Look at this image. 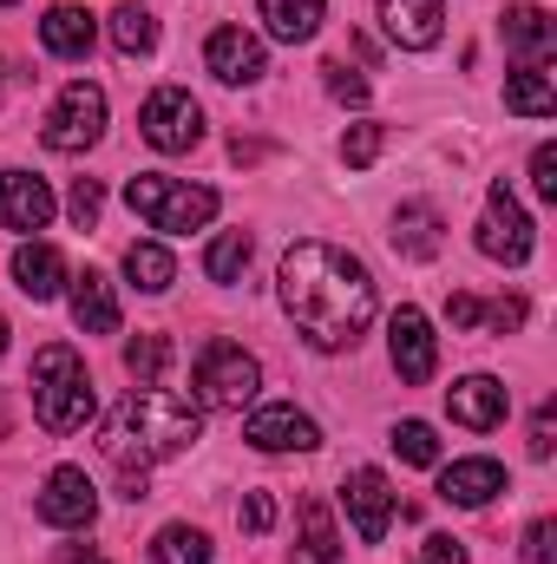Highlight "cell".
Listing matches in <instances>:
<instances>
[{"label": "cell", "mask_w": 557, "mask_h": 564, "mask_svg": "<svg viewBox=\"0 0 557 564\" xmlns=\"http://www.w3.org/2000/svg\"><path fill=\"white\" fill-rule=\"evenodd\" d=\"M282 308H288V322L308 335V348H321V355H335V348H354L361 341V328L374 322V276H368V263L361 257H348V250H335V243H295L288 257H282Z\"/></svg>", "instance_id": "6da1fadb"}, {"label": "cell", "mask_w": 557, "mask_h": 564, "mask_svg": "<svg viewBox=\"0 0 557 564\" xmlns=\"http://www.w3.org/2000/svg\"><path fill=\"white\" fill-rule=\"evenodd\" d=\"M190 440H197V408L177 401V394H164V388L125 394V401L106 414V426H99V453H106L119 473H144V466H157V459H177Z\"/></svg>", "instance_id": "7a4b0ae2"}, {"label": "cell", "mask_w": 557, "mask_h": 564, "mask_svg": "<svg viewBox=\"0 0 557 564\" xmlns=\"http://www.w3.org/2000/svg\"><path fill=\"white\" fill-rule=\"evenodd\" d=\"M33 414H40L46 433H79L92 421V381H86V361L66 341H46L33 355Z\"/></svg>", "instance_id": "3957f363"}, {"label": "cell", "mask_w": 557, "mask_h": 564, "mask_svg": "<svg viewBox=\"0 0 557 564\" xmlns=\"http://www.w3.org/2000/svg\"><path fill=\"white\" fill-rule=\"evenodd\" d=\"M125 204L139 210L151 230L164 237H184V230H204L217 217V191L210 184H184V177H157V171H139L125 184Z\"/></svg>", "instance_id": "277c9868"}, {"label": "cell", "mask_w": 557, "mask_h": 564, "mask_svg": "<svg viewBox=\"0 0 557 564\" xmlns=\"http://www.w3.org/2000/svg\"><path fill=\"white\" fill-rule=\"evenodd\" d=\"M197 401L210 408V414H243L250 401H256V388H263V368H256V355H243L237 341H210L204 355H197Z\"/></svg>", "instance_id": "5b68a950"}, {"label": "cell", "mask_w": 557, "mask_h": 564, "mask_svg": "<svg viewBox=\"0 0 557 564\" xmlns=\"http://www.w3.org/2000/svg\"><path fill=\"white\" fill-rule=\"evenodd\" d=\"M40 139H46V151H92V144L106 139V93H99L92 79H73V86L53 99Z\"/></svg>", "instance_id": "8992f818"}, {"label": "cell", "mask_w": 557, "mask_h": 564, "mask_svg": "<svg viewBox=\"0 0 557 564\" xmlns=\"http://www.w3.org/2000/svg\"><path fill=\"white\" fill-rule=\"evenodd\" d=\"M139 132L151 151H190V144L204 139V106L184 86H157L139 112Z\"/></svg>", "instance_id": "52a82bcc"}, {"label": "cell", "mask_w": 557, "mask_h": 564, "mask_svg": "<svg viewBox=\"0 0 557 564\" xmlns=\"http://www.w3.org/2000/svg\"><path fill=\"white\" fill-rule=\"evenodd\" d=\"M479 250L492 257V263H525L532 257V217L518 210V197H512V184L499 177L492 191H485V224H479Z\"/></svg>", "instance_id": "ba28073f"}, {"label": "cell", "mask_w": 557, "mask_h": 564, "mask_svg": "<svg viewBox=\"0 0 557 564\" xmlns=\"http://www.w3.org/2000/svg\"><path fill=\"white\" fill-rule=\"evenodd\" d=\"M341 499H348V519H354V539L361 545H381L387 539V519H394V486L381 466H354L341 479Z\"/></svg>", "instance_id": "9c48e42d"}, {"label": "cell", "mask_w": 557, "mask_h": 564, "mask_svg": "<svg viewBox=\"0 0 557 564\" xmlns=\"http://www.w3.org/2000/svg\"><path fill=\"white\" fill-rule=\"evenodd\" d=\"M40 519L59 525V532L92 525V519H99V492H92V479H86L79 466H53L46 486H40Z\"/></svg>", "instance_id": "30bf717a"}, {"label": "cell", "mask_w": 557, "mask_h": 564, "mask_svg": "<svg viewBox=\"0 0 557 564\" xmlns=\"http://www.w3.org/2000/svg\"><path fill=\"white\" fill-rule=\"evenodd\" d=\"M387 355H394V375H401L407 388L433 381L439 341H433V322H426L419 308H394V322H387Z\"/></svg>", "instance_id": "8fae6325"}, {"label": "cell", "mask_w": 557, "mask_h": 564, "mask_svg": "<svg viewBox=\"0 0 557 564\" xmlns=\"http://www.w3.org/2000/svg\"><path fill=\"white\" fill-rule=\"evenodd\" d=\"M204 66H210L223 86H256V79L270 73L263 40H256V33H243V26H217V33H210V46H204Z\"/></svg>", "instance_id": "7c38bea8"}, {"label": "cell", "mask_w": 557, "mask_h": 564, "mask_svg": "<svg viewBox=\"0 0 557 564\" xmlns=\"http://www.w3.org/2000/svg\"><path fill=\"white\" fill-rule=\"evenodd\" d=\"M0 224L20 230V237L46 230V224H53V191H46V177H33V171H0Z\"/></svg>", "instance_id": "4fadbf2b"}, {"label": "cell", "mask_w": 557, "mask_h": 564, "mask_svg": "<svg viewBox=\"0 0 557 564\" xmlns=\"http://www.w3.org/2000/svg\"><path fill=\"white\" fill-rule=\"evenodd\" d=\"M505 408H512V394L492 375H466V381L446 388V414L466 426V433H492V426L505 421Z\"/></svg>", "instance_id": "5bb4252c"}, {"label": "cell", "mask_w": 557, "mask_h": 564, "mask_svg": "<svg viewBox=\"0 0 557 564\" xmlns=\"http://www.w3.org/2000/svg\"><path fill=\"white\" fill-rule=\"evenodd\" d=\"M243 440H250L256 453H315V446H321L315 421L295 414V408H256V414L243 421Z\"/></svg>", "instance_id": "9a60e30c"}, {"label": "cell", "mask_w": 557, "mask_h": 564, "mask_svg": "<svg viewBox=\"0 0 557 564\" xmlns=\"http://www.w3.org/2000/svg\"><path fill=\"white\" fill-rule=\"evenodd\" d=\"M499 33H505V53L512 59H525V66H545L557 46V26L545 7H532V0H512L505 13H499Z\"/></svg>", "instance_id": "2e32d148"}, {"label": "cell", "mask_w": 557, "mask_h": 564, "mask_svg": "<svg viewBox=\"0 0 557 564\" xmlns=\"http://www.w3.org/2000/svg\"><path fill=\"white\" fill-rule=\"evenodd\" d=\"M499 492H505V466H499V459H452V466L439 473V499H452V506H466V512L492 506Z\"/></svg>", "instance_id": "e0dca14e"}, {"label": "cell", "mask_w": 557, "mask_h": 564, "mask_svg": "<svg viewBox=\"0 0 557 564\" xmlns=\"http://www.w3.org/2000/svg\"><path fill=\"white\" fill-rule=\"evenodd\" d=\"M381 20H387V40L394 46H414L426 53L446 26V0H381Z\"/></svg>", "instance_id": "ac0fdd59"}, {"label": "cell", "mask_w": 557, "mask_h": 564, "mask_svg": "<svg viewBox=\"0 0 557 564\" xmlns=\"http://www.w3.org/2000/svg\"><path fill=\"white\" fill-rule=\"evenodd\" d=\"M40 40H46V53H53V59H86V53H92V40H99V20H92L86 7L59 0V7L40 20Z\"/></svg>", "instance_id": "d6986e66"}, {"label": "cell", "mask_w": 557, "mask_h": 564, "mask_svg": "<svg viewBox=\"0 0 557 564\" xmlns=\"http://www.w3.org/2000/svg\"><path fill=\"white\" fill-rule=\"evenodd\" d=\"M73 322L86 335H119V295H112V282L99 276V270L73 276Z\"/></svg>", "instance_id": "ffe728a7"}, {"label": "cell", "mask_w": 557, "mask_h": 564, "mask_svg": "<svg viewBox=\"0 0 557 564\" xmlns=\"http://www.w3.org/2000/svg\"><path fill=\"white\" fill-rule=\"evenodd\" d=\"M13 282H20V295L53 302L59 282H66V257H59L53 243H20V250H13Z\"/></svg>", "instance_id": "44dd1931"}, {"label": "cell", "mask_w": 557, "mask_h": 564, "mask_svg": "<svg viewBox=\"0 0 557 564\" xmlns=\"http://www.w3.org/2000/svg\"><path fill=\"white\" fill-rule=\"evenodd\" d=\"M439 230H446V217H439L433 204H401L387 237H394V250H401V257L426 263V257H439Z\"/></svg>", "instance_id": "7402d4cb"}, {"label": "cell", "mask_w": 557, "mask_h": 564, "mask_svg": "<svg viewBox=\"0 0 557 564\" xmlns=\"http://www.w3.org/2000/svg\"><path fill=\"white\" fill-rule=\"evenodd\" d=\"M256 13H263V26L276 33L282 46H302V40H315L328 0H256Z\"/></svg>", "instance_id": "603a6c76"}, {"label": "cell", "mask_w": 557, "mask_h": 564, "mask_svg": "<svg viewBox=\"0 0 557 564\" xmlns=\"http://www.w3.org/2000/svg\"><path fill=\"white\" fill-rule=\"evenodd\" d=\"M341 558V539H335V512L321 499H302V545L288 564H335Z\"/></svg>", "instance_id": "cb8c5ba5"}, {"label": "cell", "mask_w": 557, "mask_h": 564, "mask_svg": "<svg viewBox=\"0 0 557 564\" xmlns=\"http://www.w3.org/2000/svg\"><path fill=\"white\" fill-rule=\"evenodd\" d=\"M505 112H518V119H551L557 112L551 73H545V66H518V73L505 79Z\"/></svg>", "instance_id": "d4e9b609"}, {"label": "cell", "mask_w": 557, "mask_h": 564, "mask_svg": "<svg viewBox=\"0 0 557 564\" xmlns=\"http://www.w3.org/2000/svg\"><path fill=\"white\" fill-rule=\"evenodd\" d=\"M125 276L139 282L144 295H164V289L177 282V263H171L164 243H132V250H125Z\"/></svg>", "instance_id": "484cf974"}, {"label": "cell", "mask_w": 557, "mask_h": 564, "mask_svg": "<svg viewBox=\"0 0 557 564\" xmlns=\"http://www.w3.org/2000/svg\"><path fill=\"white\" fill-rule=\"evenodd\" d=\"M112 46H119L125 59H144V53H157V20H151L144 7H132V0H125V7L112 13Z\"/></svg>", "instance_id": "4316f807"}, {"label": "cell", "mask_w": 557, "mask_h": 564, "mask_svg": "<svg viewBox=\"0 0 557 564\" xmlns=\"http://www.w3.org/2000/svg\"><path fill=\"white\" fill-rule=\"evenodd\" d=\"M164 368H171V341H164V335H132V341H125V375H132L139 388H157Z\"/></svg>", "instance_id": "83f0119b"}, {"label": "cell", "mask_w": 557, "mask_h": 564, "mask_svg": "<svg viewBox=\"0 0 557 564\" xmlns=\"http://www.w3.org/2000/svg\"><path fill=\"white\" fill-rule=\"evenodd\" d=\"M151 558L157 564H210V539L197 525H164L157 545H151Z\"/></svg>", "instance_id": "f1b7e54d"}, {"label": "cell", "mask_w": 557, "mask_h": 564, "mask_svg": "<svg viewBox=\"0 0 557 564\" xmlns=\"http://www.w3.org/2000/svg\"><path fill=\"white\" fill-rule=\"evenodd\" d=\"M243 270H250V237H243V230H223V237L204 250V276L210 282H237Z\"/></svg>", "instance_id": "f546056e"}, {"label": "cell", "mask_w": 557, "mask_h": 564, "mask_svg": "<svg viewBox=\"0 0 557 564\" xmlns=\"http://www.w3.org/2000/svg\"><path fill=\"white\" fill-rule=\"evenodd\" d=\"M394 453H401L407 466H439V440H433V426L426 421H401L394 426Z\"/></svg>", "instance_id": "4dcf8cb0"}, {"label": "cell", "mask_w": 557, "mask_h": 564, "mask_svg": "<svg viewBox=\"0 0 557 564\" xmlns=\"http://www.w3.org/2000/svg\"><path fill=\"white\" fill-rule=\"evenodd\" d=\"M381 144H387L381 126H354V132L341 139V164H348V171H368V164L381 158Z\"/></svg>", "instance_id": "1f68e13d"}, {"label": "cell", "mask_w": 557, "mask_h": 564, "mask_svg": "<svg viewBox=\"0 0 557 564\" xmlns=\"http://www.w3.org/2000/svg\"><path fill=\"white\" fill-rule=\"evenodd\" d=\"M66 210H73V224H79V230H92V224H99V210H106V191H99V177H73V197H66Z\"/></svg>", "instance_id": "d6a6232c"}, {"label": "cell", "mask_w": 557, "mask_h": 564, "mask_svg": "<svg viewBox=\"0 0 557 564\" xmlns=\"http://www.w3.org/2000/svg\"><path fill=\"white\" fill-rule=\"evenodd\" d=\"M321 73H328V93H335L341 106H368V79H361V73H348L341 59H328Z\"/></svg>", "instance_id": "836d02e7"}, {"label": "cell", "mask_w": 557, "mask_h": 564, "mask_svg": "<svg viewBox=\"0 0 557 564\" xmlns=\"http://www.w3.org/2000/svg\"><path fill=\"white\" fill-rule=\"evenodd\" d=\"M237 519H243L250 539H263V532L276 525V499H270V492H243V512H237Z\"/></svg>", "instance_id": "e575fe53"}, {"label": "cell", "mask_w": 557, "mask_h": 564, "mask_svg": "<svg viewBox=\"0 0 557 564\" xmlns=\"http://www.w3.org/2000/svg\"><path fill=\"white\" fill-rule=\"evenodd\" d=\"M485 322H492L499 335H518V328H525V295H499V302L485 308Z\"/></svg>", "instance_id": "d590c367"}, {"label": "cell", "mask_w": 557, "mask_h": 564, "mask_svg": "<svg viewBox=\"0 0 557 564\" xmlns=\"http://www.w3.org/2000/svg\"><path fill=\"white\" fill-rule=\"evenodd\" d=\"M532 184H538V197H557V144L532 151Z\"/></svg>", "instance_id": "8d00e7d4"}, {"label": "cell", "mask_w": 557, "mask_h": 564, "mask_svg": "<svg viewBox=\"0 0 557 564\" xmlns=\"http://www.w3.org/2000/svg\"><path fill=\"white\" fill-rule=\"evenodd\" d=\"M551 446H557V408L545 401L538 421H532V459H551Z\"/></svg>", "instance_id": "74e56055"}, {"label": "cell", "mask_w": 557, "mask_h": 564, "mask_svg": "<svg viewBox=\"0 0 557 564\" xmlns=\"http://www.w3.org/2000/svg\"><path fill=\"white\" fill-rule=\"evenodd\" d=\"M551 552H557V525H551V519H538V525L525 532V558H532V564H551Z\"/></svg>", "instance_id": "f35d334b"}, {"label": "cell", "mask_w": 557, "mask_h": 564, "mask_svg": "<svg viewBox=\"0 0 557 564\" xmlns=\"http://www.w3.org/2000/svg\"><path fill=\"white\" fill-rule=\"evenodd\" d=\"M446 322H452V328H479V322H485L479 295H452V302H446Z\"/></svg>", "instance_id": "ab89813d"}, {"label": "cell", "mask_w": 557, "mask_h": 564, "mask_svg": "<svg viewBox=\"0 0 557 564\" xmlns=\"http://www.w3.org/2000/svg\"><path fill=\"white\" fill-rule=\"evenodd\" d=\"M426 564H472V558H466V545H459V539L433 532V539H426Z\"/></svg>", "instance_id": "60d3db41"}, {"label": "cell", "mask_w": 557, "mask_h": 564, "mask_svg": "<svg viewBox=\"0 0 557 564\" xmlns=\"http://www.w3.org/2000/svg\"><path fill=\"white\" fill-rule=\"evenodd\" d=\"M0 355H7V315H0Z\"/></svg>", "instance_id": "b9f144b4"}, {"label": "cell", "mask_w": 557, "mask_h": 564, "mask_svg": "<svg viewBox=\"0 0 557 564\" xmlns=\"http://www.w3.org/2000/svg\"><path fill=\"white\" fill-rule=\"evenodd\" d=\"M0 433H7V401H0Z\"/></svg>", "instance_id": "7bdbcfd3"}, {"label": "cell", "mask_w": 557, "mask_h": 564, "mask_svg": "<svg viewBox=\"0 0 557 564\" xmlns=\"http://www.w3.org/2000/svg\"><path fill=\"white\" fill-rule=\"evenodd\" d=\"M86 564H106V558H92V552H86Z\"/></svg>", "instance_id": "ee69618b"}, {"label": "cell", "mask_w": 557, "mask_h": 564, "mask_svg": "<svg viewBox=\"0 0 557 564\" xmlns=\"http://www.w3.org/2000/svg\"><path fill=\"white\" fill-rule=\"evenodd\" d=\"M0 7H13V0H0Z\"/></svg>", "instance_id": "f6af8a7d"}]
</instances>
